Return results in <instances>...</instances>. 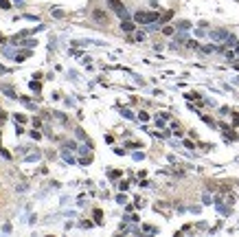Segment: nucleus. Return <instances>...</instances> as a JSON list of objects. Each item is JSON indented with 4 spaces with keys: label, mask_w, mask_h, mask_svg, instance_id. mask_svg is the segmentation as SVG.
Masks as SVG:
<instances>
[{
    "label": "nucleus",
    "mask_w": 239,
    "mask_h": 237,
    "mask_svg": "<svg viewBox=\"0 0 239 237\" xmlns=\"http://www.w3.org/2000/svg\"><path fill=\"white\" fill-rule=\"evenodd\" d=\"M134 20L138 24H154V22L160 20V13H156V11H138L134 15Z\"/></svg>",
    "instance_id": "1"
},
{
    "label": "nucleus",
    "mask_w": 239,
    "mask_h": 237,
    "mask_svg": "<svg viewBox=\"0 0 239 237\" xmlns=\"http://www.w3.org/2000/svg\"><path fill=\"white\" fill-rule=\"evenodd\" d=\"M108 5H110V9L114 11L119 18H123V20L127 18V9H125V5L121 2V0H108Z\"/></svg>",
    "instance_id": "2"
},
{
    "label": "nucleus",
    "mask_w": 239,
    "mask_h": 237,
    "mask_svg": "<svg viewBox=\"0 0 239 237\" xmlns=\"http://www.w3.org/2000/svg\"><path fill=\"white\" fill-rule=\"evenodd\" d=\"M211 40H215V42H226V37H228V31H224V29H217V31H211Z\"/></svg>",
    "instance_id": "3"
},
{
    "label": "nucleus",
    "mask_w": 239,
    "mask_h": 237,
    "mask_svg": "<svg viewBox=\"0 0 239 237\" xmlns=\"http://www.w3.org/2000/svg\"><path fill=\"white\" fill-rule=\"evenodd\" d=\"M121 29H123L125 33H132V31H134L136 26H134V22H132V20H127V18H125L123 22H121Z\"/></svg>",
    "instance_id": "4"
},
{
    "label": "nucleus",
    "mask_w": 239,
    "mask_h": 237,
    "mask_svg": "<svg viewBox=\"0 0 239 237\" xmlns=\"http://www.w3.org/2000/svg\"><path fill=\"white\" fill-rule=\"evenodd\" d=\"M61 154H64V160H66L68 165H75V163H77V160H75V156H70L68 147H64V152H61Z\"/></svg>",
    "instance_id": "5"
},
{
    "label": "nucleus",
    "mask_w": 239,
    "mask_h": 237,
    "mask_svg": "<svg viewBox=\"0 0 239 237\" xmlns=\"http://www.w3.org/2000/svg\"><path fill=\"white\" fill-rule=\"evenodd\" d=\"M92 18H95V20H99V22H105V20H108V15H105L103 11L95 9V11H92Z\"/></svg>",
    "instance_id": "6"
},
{
    "label": "nucleus",
    "mask_w": 239,
    "mask_h": 237,
    "mask_svg": "<svg viewBox=\"0 0 239 237\" xmlns=\"http://www.w3.org/2000/svg\"><path fill=\"white\" fill-rule=\"evenodd\" d=\"M2 92H5L9 99H18V94L13 92V88H11V86H2Z\"/></svg>",
    "instance_id": "7"
},
{
    "label": "nucleus",
    "mask_w": 239,
    "mask_h": 237,
    "mask_svg": "<svg viewBox=\"0 0 239 237\" xmlns=\"http://www.w3.org/2000/svg\"><path fill=\"white\" fill-rule=\"evenodd\" d=\"M18 42H20V44H18V46H26V49H33V46L37 44L35 40H18Z\"/></svg>",
    "instance_id": "8"
},
{
    "label": "nucleus",
    "mask_w": 239,
    "mask_h": 237,
    "mask_svg": "<svg viewBox=\"0 0 239 237\" xmlns=\"http://www.w3.org/2000/svg\"><path fill=\"white\" fill-rule=\"evenodd\" d=\"M175 29H178V31H189L191 29V22H189V20H182V22H178Z\"/></svg>",
    "instance_id": "9"
},
{
    "label": "nucleus",
    "mask_w": 239,
    "mask_h": 237,
    "mask_svg": "<svg viewBox=\"0 0 239 237\" xmlns=\"http://www.w3.org/2000/svg\"><path fill=\"white\" fill-rule=\"evenodd\" d=\"M31 90H35V92H37V94H40V90H42V86H40V81H31Z\"/></svg>",
    "instance_id": "10"
},
{
    "label": "nucleus",
    "mask_w": 239,
    "mask_h": 237,
    "mask_svg": "<svg viewBox=\"0 0 239 237\" xmlns=\"http://www.w3.org/2000/svg\"><path fill=\"white\" fill-rule=\"evenodd\" d=\"M200 116H202V121H206V123H209V125H215V121H213V119H211V116H206V114H200Z\"/></svg>",
    "instance_id": "11"
},
{
    "label": "nucleus",
    "mask_w": 239,
    "mask_h": 237,
    "mask_svg": "<svg viewBox=\"0 0 239 237\" xmlns=\"http://www.w3.org/2000/svg\"><path fill=\"white\" fill-rule=\"evenodd\" d=\"M101 217H103V213H101V209H95V220H97V222H101Z\"/></svg>",
    "instance_id": "12"
},
{
    "label": "nucleus",
    "mask_w": 239,
    "mask_h": 237,
    "mask_svg": "<svg viewBox=\"0 0 239 237\" xmlns=\"http://www.w3.org/2000/svg\"><path fill=\"white\" fill-rule=\"evenodd\" d=\"M0 7H2V9H11V2L9 0H0Z\"/></svg>",
    "instance_id": "13"
},
{
    "label": "nucleus",
    "mask_w": 239,
    "mask_h": 237,
    "mask_svg": "<svg viewBox=\"0 0 239 237\" xmlns=\"http://www.w3.org/2000/svg\"><path fill=\"white\" fill-rule=\"evenodd\" d=\"M162 33H164V35H173V26H164Z\"/></svg>",
    "instance_id": "14"
},
{
    "label": "nucleus",
    "mask_w": 239,
    "mask_h": 237,
    "mask_svg": "<svg viewBox=\"0 0 239 237\" xmlns=\"http://www.w3.org/2000/svg\"><path fill=\"white\" fill-rule=\"evenodd\" d=\"M121 114H123V116H125V119H134V114H132V112H130V110H121Z\"/></svg>",
    "instance_id": "15"
},
{
    "label": "nucleus",
    "mask_w": 239,
    "mask_h": 237,
    "mask_svg": "<svg viewBox=\"0 0 239 237\" xmlns=\"http://www.w3.org/2000/svg\"><path fill=\"white\" fill-rule=\"evenodd\" d=\"M138 119H140V121H149V114H147V112H138Z\"/></svg>",
    "instance_id": "16"
},
{
    "label": "nucleus",
    "mask_w": 239,
    "mask_h": 237,
    "mask_svg": "<svg viewBox=\"0 0 239 237\" xmlns=\"http://www.w3.org/2000/svg\"><path fill=\"white\" fill-rule=\"evenodd\" d=\"M15 121H18V123H24L26 116H24V114H15Z\"/></svg>",
    "instance_id": "17"
},
{
    "label": "nucleus",
    "mask_w": 239,
    "mask_h": 237,
    "mask_svg": "<svg viewBox=\"0 0 239 237\" xmlns=\"http://www.w3.org/2000/svg\"><path fill=\"white\" fill-rule=\"evenodd\" d=\"M119 176H121L119 169H112V171H110V178H119Z\"/></svg>",
    "instance_id": "18"
},
{
    "label": "nucleus",
    "mask_w": 239,
    "mask_h": 237,
    "mask_svg": "<svg viewBox=\"0 0 239 237\" xmlns=\"http://www.w3.org/2000/svg\"><path fill=\"white\" fill-rule=\"evenodd\" d=\"M119 189H121V191H127V189H130V184H127V182H125V180H123V182L119 184Z\"/></svg>",
    "instance_id": "19"
},
{
    "label": "nucleus",
    "mask_w": 239,
    "mask_h": 237,
    "mask_svg": "<svg viewBox=\"0 0 239 237\" xmlns=\"http://www.w3.org/2000/svg\"><path fill=\"white\" fill-rule=\"evenodd\" d=\"M143 158H145L143 152H136V154H134V160H143Z\"/></svg>",
    "instance_id": "20"
},
{
    "label": "nucleus",
    "mask_w": 239,
    "mask_h": 237,
    "mask_svg": "<svg viewBox=\"0 0 239 237\" xmlns=\"http://www.w3.org/2000/svg\"><path fill=\"white\" fill-rule=\"evenodd\" d=\"M53 15H55V18H61V15H64V11H59V9H53Z\"/></svg>",
    "instance_id": "21"
},
{
    "label": "nucleus",
    "mask_w": 239,
    "mask_h": 237,
    "mask_svg": "<svg viewBox=\"0 0 239 237\" xmlns=\"http://www.w3.org/2000/svg\"><path fill=\"white\" fill-rule=\"evenodd\" d=\"M202 202H204V204H211V195H209V193H204V198H202Z\"/></svg>",
    "instance_id": "22"
},
{
    "label": "nucleus",
    "mask_w": 239,
    "mask_h": 237,
    "mask_svg": "<svg viewBox=\"0 0 239 237\" xmlns=\"http://www.w3.org/2000/svg\"><path fill=\"white\" fill-rule=\"evenodd\" d=\"M143 231H145V233H156V228H154V226H143Z\"/></svg>",
    "instance_id": "23"
},
{
    "label": "nucleus",
    "mask_w": 239,
    "mask_h": 237,
    "mask_svg": "<svg viewBox=\"0 0 239 237\" xmlns=\"http://www.w3.org/2000/svg\"><path fill=\"white\" fill-rule=\"evenodd\" d=\"M116 202H119V204H125V195H116Z\"/></svg>",
    "instance_id": "24"
},
{
    "label": "nucleus",
    "mask_w": 239,
    "mask_h": 237,
    "mask_svg": "<svg viewBox=\"0 0 239 237\" xmlns=\"http://www.w3.org/2000/svg\"><path fill=\"white\" fill-rule=\"evenodd\" d=\"M233 123H235V125L239 123V112H235V116H233Z\"/></svg>",
    "instance_id": "25"
},
{
    "label": "nucleus",
    "mask_w": 239,
    "mask_h": 237,
    "mask_svg": "<svg viewBox=\"0 0 239 237\" xmlns=\"http://www.w3.org/2000/svg\"><path fill=\"white\" fill-rule=\"evenodd\" d=\"M0 73H7V68H5V66H2V64H0Z\"/></svg>",
    "instance_id": "26"
}]
</instances>
